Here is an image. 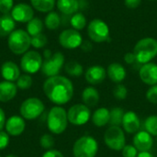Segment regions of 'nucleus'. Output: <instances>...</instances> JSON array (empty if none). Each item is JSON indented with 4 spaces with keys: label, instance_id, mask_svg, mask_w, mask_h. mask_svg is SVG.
I'll list each match as a JSON object with an SVG mask.
<instances>
[{
    "label": "nucleus",
    "instance_id": "nucleus-1",
    "mask_svg": "<svg viewBox=\"0 0 157 157\" xmlns=\"http://www.w3.org/2000/svg\"><path fill=\"white\" fill-rule=\"evenodd\" d=\"M43 91L46 97L54 104L63 105L68 103L74 95L72 82L61 75L49 77L43 85Z\"/></svg>",
    "mask_w": 157,
    "mask_h": 157
},
{
    "label": "nucleus",
    "instance_id": "nucleus-2",
    "mask_svg": "<svg viewBox=\"0 0 157 157\" xmlns=\"http://www.w3.org/2000/svg\"><path fill=\"white\" fill-rule=\"evenodd\" d=\"M133 53L139 63H150L157 56V40L150 37L141 39L135 44Z\"/></svg>",
    "mask_w": 157,
    "mask_h": 157
},
{
    "label": "nucleus",
    "instance_id": "nucleus-3",
    "mask_svg": "<svg viewBox=\"0 0 157 157\" xmlns=\"http://www.w3.org/2000/svg\"><path fill=\"white\" fill-rule=\"evenodd\" d=\"M7 43L10 51L17 54H24L31 46V37L27 30L18 29H15L7 38Z\"/></svg>",
    "mask_w": 157,
    "mask_h": 157
},
{
    "label": "nucleus",
    "instance_id": "nucleus-4",
    "mask_svg": "<svg viewBox=\"0 0 157 157\" xmlns=\"http://www.w3.org/2000/svg\"><path fill=\"white\" fill-rule=\"evenodd\" d=\"M67 112L62 107H53L47 116V126L51 132L54 134L63 133L67 128Z\"/></svg>",
    "mask_w": 157,
    "mask_h": 157
},
{
    "label": "nucleus",
    "instance_id": "nucleus-5",
    "mask_svg": "<svg viewBox=\"0 0 157 157\" xmlns=\"http://www.w3.org/2000/svg\"><path fill=\"white\" fill-rule=\"evenodd\" d=\"M98 151V144L91 136H82L77 139L73 147L75 157H96Z\"/></svg>",
    "mask_w": 157,
    "mask_h": 157
},
{
    "label": "nucleus",
    "instance_id": "nucleus-6",
    "mask_svg": "<svg viewBox=\"0 0 157 157\" xmlns=\"http://www.w3.org/2000/svg\"><path fill=\"white\" fill-rule=\"evenodd\" d=\"M104 143L111 150L119 152L126 145V139L122 129L119 126H110L105 132Z\"/></svg>",
    "mask_w": 157,
    "mask_h": 157
},
{
    "label": "nucleus",
    "instance_id": "nucleus-7",
    "mask_svg": "<svg viewBox=\"0 0 157 157\" xmlns=\"http://www.w3.org/2000/svg\"><path fill=\"white\" fill-rule=\"evenodd\" d=\"M87 34L89 39L97 43L107 41L109 37V29L106 22L99 18H94L88 23Z\"/></svg>",
    "mask_w": 157,
    "mask_h": 157
},
{
    "label": "nucleus",
    "instance_id": "nucleus-8",
    "mask_svg": "<svg viewBox=\"0 0 157 157\" xmlns=\"http://www.w3.org/2000/svg\"><path fill=\"white\" fill-rule=\"evenodd\" d=\"M64 64V56L62 52H57L52 54L50 57L45 58L44 62L42 63L41 72L44 75L48 77L58 75L61 69Z\"/></svg>",
    "mask_w": 157,
    "mask_h": 157
},
{
    "label": "nucleus",
    "instance_id": "nucleus-9",
    "mask_svg": "<svg viewBox=\"0 0 157 157\" xmlns=\"http://www.w3.org/2000/svg\"><path fill=\"white\" fill-rule=\"evenodd\" d=\"M44 110V105L37 98H30L26 99L20 106L19 111L21 116L26 120H35Z\"/></svg>",
    "mask_w": 157,
    "mask_h": 157
},
{
    "label": "nucleus",
    "instance_id": "nucleus-10",
    "mask_svg": "<svg viewBox=\"0 0 157 157\" xmlns=\"http://www.w3.org/2000/svg\"><path fill=\"white\" fill-rule=\"evenodd\" d=\"M90 117V109L85 104H75L72 106L67 112L68 121L76 126H81L87 123Z\"/></svg>",
    "mask_w": 157,
    "mask_h": 157
},
{
    "label": "nucleus",
    "instance_id": "nucleus-11",
    "mask_svg": "<svg viewBox=\"0 0 157 157\" xmlns=\"http://www.w3.org/2000/svg\"><path fill=\"white\" fill-rule=\"evenodd\" d=\"M42 57L36 51H28L20 60L21 69L27 74H35L41 69Z\"/></svg>",
    "mask_w": 157,
    "mask_h": 157
},
{
    "label": "nucleus",
    "instance_id": "nucleus-12",
    "mask_svg": "<svg viewBox=\"0 0 157 157\" xmlns=\"http://www.w3.org/2000/svg\"><path fill=\"white\" fill-rule=\"evenodd\" d=\"M83 38L80 32L75 29L63 30L59 35V43L62 47L69 50L76 49L81 46Z\"/></svg>",
    "mask_w": 157,
    "mask_h": 157
},
{
    "label": "nucleus",
    "instance_id": "nucleus-13",
    "mask_svg": "<svg viewBox=\"0 0 157 157\" xmlns=\"http://www.w3.org/2000/svg\"><path fill=\"white\" fill-rule=\"evenodd\" d=\"M11 17L17 22L28 23L34 17V10L29 5L26 3H19L15 5L12 8Z\"/></svg>",
    "mask_w": 157,
    "mask_h": 157
},
{
    "label": "nucleus",
    "instance_id": "nucleus-14",
    "mask_svg": "<svg viewBox=\"0 0 157 157\" xmlns=\"http://www.w3.org/2000/svg\"><path fill=\"white\" fill-rule=\"evenodd\" d=\"M139 76L141 80L148 85L155 86L157 85V64L154 63H147L143 64L139 70Z\"/></svg>",
    "mask_w": 157,
    "mask_h": 157
},
{
    "label": "nucleus",
    "instance_id": "nucleus-15",
    "mask_svg": "<svg viewBox=\"0 0 157 157\" xmlns=\"http://www.w3.org/2000/svg\"><path fill=\"white\" fill-rule=\"evenodd\" d=\"M154 144L153 137L146 131L138 132L133 137V145L139 152H148Z\"/></svg>",
    "mask_w": 157,
    "mask_h": 157
},
{
    "label": "nucleus",
    "instance_id": "nucleus-16",
    "mask_svg": "<svg viewBox=\"0 0 157 157\" xmlns=\"http://www.w3.org/2000/svg\"><path fill=\"white\" fill-rule=\"evenodd\" d=\"M106 75H107V71L101 65H93L89 67L85 74V77L87 83L94 86L101 84L105 80Z\"/></svg>",
    "mask_w": 157,
    "mask_h": 157
},
{
    "label": "nucleus",
    "instance_id": "nucleus-17",
    "mask_svg": "<svg viewBox=\"0 0 157 157\" xmlns=\"http://www.w3.org/2000/svg\"><path fill=\"white\" fill-rule=\"evenodd\" d=\"M122 127L124 131L130 134L137 133L141 127V121L137 114L133 111H127L122 120Z\"/></svg>",
    "mask_w": 157,
    "mask_h": 157
},
{
    "label": "nucleus",
    "instance_id": "nucleus-18",
    "mask_svg": "<svg viewBox=\"0 0 157 157\" xmlns=\"http://www.w3.org/2000/svg\"><path fill=\"white\" fill-rule=\"evenodd\" d=\"M6 130L9 135L18 136L25 130V121L19 116H12L6 122Z\"/></svg>",
    "mask_w": 157,
    "mask_h": 157
},
{
    "label": "nucleus",
    "instance_id": "nucleus-19",
    "mask_svg": "<svg viewBox=\"0 0 157 157\" xmlns=\"http://www.w3.org/2000/svg\"><path fill=\"white\" fill-rule=\"evenodd\" d=\"M1 75L6 81L14 82L20 76V71L15 63L7 61L5 62L1 66Z\"/></svg>",
    "mask_w": 157,
    "mask_h": 157
},
{
    "label": "nucleus",
    "instance_id": "nucleus-20",
    "mask_svg": "<svg viewBox=\"0 0 157 157\" xmlns=\"http://www.w3.org/2000/svg\"><path fill=\"white\" fill-rule=\"evenodd\" d=\"M107 75L112 82L121 84L126 77V70L122 64L119 63H113L108 66Z\"/></svg>",
    "mask_w": 157,
    "mask_h": 157
},
{
    "label": "nucleus",
    "instance_id": "nucleus-21",
    "mask_svg": "<svg viewBox=\"0 0 157 157\" xmlns=\"http://www.w3.org/2000/svg\"><path fill=\"white\" fill-rule=\"evenodd\" d=\"M17 86L13 82L3 81L0 82V101L7 102L15 98L17 95Z\"/></svg>",
    "mask_w": 157,
    "mask_h": 157
},
{
    "label": "nucleus",
    "instance_id": "nucleus-22",
    "mask_svg": "<svg viewBox=\"0 0 157 157\" xmlns=\"http://www.w3.org/2000/svg\"><path fill=\"white\" fill-rule=\"evenodd\" d=\"M82 100L88 108L96 107L99 102V93L95 87L87 86L82 92Z\"/></svg>",
    "mask_w": 157,
    "mask_h": 157
},
{
    "label": "nucleus",
    "instance_id": "nucleus-23",
    "mask_svg": "<svg viewBox=\"0 0 157 157\" xmlns=\"http://www.w3.org/2000/svg\"><path fill=\"white\" fill-rule=\"evenodd\" d=\"M16 27V21L11 15L5 14L0 16V37L9 36Z\"/></svg>",
    "mask_w": 157,
    "mask_h": 157
},
{
    "label": "nucleus",
    "instance_id": "nucleus-24",
    "mask_svg": "<svg viewBox=\"0 0 157 157\" xmlns=\"http://www.w3.org/2000/svg\"><path fill=\"white\" fill-rule=\"evenodd\" d=\"M109 110L106 108H99L92 114V122L97 127H104L109 123Z\"/></svg>",
    "mask_w": 157,
    "mask_h": 157
},
{
    "label": "nucleus",
    "instance_id": "nucleus-25",
    "mask_svg": "<svg viewBox=\"0 0 157 157\" xmlns=\"http://www.w3.org/2000/svg\"><path fill=\"white\" fill-rule=\"evenodd\" d=\"M58 10L64 15H74L79 9L78 0H57Z\"/></svg>",
    "mask_w": 157,
    "mask_h": 157
},
{
    "label": "nucleus",
    "instance_id": "nucleus-26",
    "mask_svg": "<svg viewBox=\"0 0 157 157\" xmlns=\"http://www.w3.org/2000/svg\"><path fill=\"white\" fill-rule=\"evenodd\" d=\"M34 9L43 13L51 12L55 6V0H30Z\"/></svg>",
    "mask_w": 157,
    "mask_h": 157
},
{
    "label": "nucleus",
    "instance_id": "nucleus-27",
    "mask_svg": "<svg viewBox=\"0 0 157 157\" xmlns=\"http://www.w3.org/2000/svg\"><path fill=\"white\" fill-rule=\"evenodd\" d=\"M44 24L46 28L50 30L57 29L61 24V17L57 12L51 11L47 14L44 19Z\"/></svg>",
    "mask_w": 157,
    "mask_h": 157
},
{
    "label": "nucleus",
    "instance_id": "nucleus-28",
    "mask_svg": "<svg viewBox=\"0 0 157 157\" xmlns=\"http://www.w3.org/2000/svg\"><path fill=\"white\" fill-rule=\"evenodd\" d=\"M43 29V22L39 17H33L27 23V32L30 37L41 33Z\"/></svg>",
    "mask_w": 157,
    "mask_h": 157
},
{
    "label": "nucleus",
    "instance_id": "nucleus-29",
    "mask_svg": "<svg viewBox=\"0 0 157 157\" xmlns=\"http://www.w3.org/2000/svg\"><path fill=\"white\" fill-rule=\"evenodd\" d=\"M124 110L121 108H113L109 110V125L110 126H121L124 117Z\"/></svg>",
    "mask_w": 157,
    "mask_h": 157
},
{
    "label": "nucleus",
    "instance_id": "nucleus-30",
    "mask_svg": "<svg viewBox=\"0 0 157 157\" xmlns=\"http://www.w3.org/2000/svg\"><path fill=\"white\" fill-rule=\"evenodd\" d=\"M64 69H65V72L73 77H79L83 75V72H84L83 66L75 61L68 62L65 64Z\"/></svg>",
    "mask_w": 157,
    "mask_h": 157
},
{
    "label": "nucleus",
    "instance_id": "nucleus-31",
    "mask_svg": "<svg viewBox=\"0 0 157 157\" xmlns=\"http://www.w3.org/2000/svg\"><path fill=\"white\" fill-rule=\"evenodd\" d=\"M70 24L73 27V29L79 31V30L84 29V28L86 26V18L82 13L76 12L75 14L72 16L70 19Z\"/></svg>",
    "mask_w": 157,
    "mask_h": 157
},
{
    "label": "nucleus",
    "instance_id": "nucleus-32",
    "mask_svg": "<svg viewBox=\"0 0 157 157\" xmlns=\"http://www.w3.org/2000/svg\"><path fill=\"white\" fill-rule=\"evenodd\" d=\"M145 131L152 136H157V116H150L144 121Z\"/></svg>",
    "mask_w": 157,
    "mask_h": 157
},
{
    "label": "nucleus",
    "instance_id": "nucleus-33",
    "mask_svg": "<svg viewBox=\"0 0 157 157\" xmlns=\"http://www.w3.org/2000/svg\"><path fill=\"white\" fill-rule=\"evenodd\" d=\"M47 42H48V39L43 33H40L31 37V46L36 49L43 48L47 44Z\"/></svg>",
    "mask_w": 157,
    "mask_h": 157
},
{
    "label": "nucleus",
    "instance_id": "nucleus-34",
    "mask_svg": "<svg viewBox=\"0 0 157 157\" xmlns=\"http://www.w3.org/2000/svg\"><path fill=\"white\" fill-rule=\"evenodd\" d=\"M113 96L118 100H124L128 96V89L122 84H118L113 89Z\"/></svg>",
    "mask_w": 157,
    "mask_h": 157
},
{
    "label": "nucleus",
    "instance_id": "nucleus-35",
    "mask_svg": "<svg viewBox=\"0 0 157 157\" xmlns=\"http://www.w3.org/2000/svg\"><path fill=\"white\" fill-rule=\"evenodd\" d=\"M32 85V78L29 75H22L17 80V86L20 89H28Z\"/></svg>",
    "mask_w": 157,
    "mask_h": 157
},
{
    "label": "nucleus",
    "instance_id": "nucleus-36",
    "mask_svg": "<svg viewBox=\"0 0 157 157\" xmlns=\"http://www.w3.org/2000/svg\"><path fill=\"white\" fill-rule=\"evenodd\" d=\"M40 144L42 148L49 150L52 148V146L54 145V138L50 134H44L40 137Z\"/></svg>",
    "mask_w": 157,
    "mask_h": 157
},
{
    "label": "nucleus",
    "instance_id": "nucleus-37",
    "mask_svg": "<svg viewBox=\"0 0 157 157\" xmlns=\"http://www.w3.org/2000/svg\"><path fill=\"white\" fill-rule=\"evenodd\" d=\"M13 7H14L13 0H0V12L3 15L11 12Z\"/></svg>",
    "mask_w": 157,
    "mask_h": 157
},
{
    "label": "nucleus",
    "instance_id": "nucleus-38",
    "mask_svg": "<svg viewBox=\"0 0 157 157\" xmlns=\"http://www.w3.org/2000/svg\"><path fill=\"white\" fill-rule=\"evenodd\" d=\"M122 156L123 157H137L138 155V150L135 148L134 145H125L123 149L121 150Z\"/></svg>",
    "mask_w": 157,
    "mask_h": 157
},
{
    "label": "nucleus",
    "instance_id": "nucleus-39",
    "mask_svg": "<svg viewBox=\"0 0 157 157\" xmlns=\"http://www.w3.org/2000/svg\"><path fill=\"white\" fill-rule=\"evenodd\" d=\"M146 98L150 103L157 104V85L152 86L146 92Z\"/></svg>",
    "mask_w": 157,
    "mask_h": 157
},
{
    "label": "nucleus",
    "instance_id": "nucleus-40",
    "mask_svg": "<svg viewBox=\"0 0 157 157\" xmlns=\"http://www.w3.org/2000/svg\"><path fill=\"white\" fill-rule=\"evenodd\" d=\"M9 143V136L7 132L0 131V150L5 149Z\"/></svg>",
    "mask_w": 157,
    "mask_h": 157
},
{
    "label": "nucleus",
    "instance_id": "nucleus-41",
    "mask_svg": "<svg viewBox=\"0 0 157 157\" xmlns=\"http://www.w3.org/2000/svg\"><path fill=\"white\" fill-rule=\"evenodd\" d=\"M142 3V0H124V5L128 8L135 9L137 8Z\"/></svg>",
    "mask_w": 157,
    "mask_h": 157
},
{
    "label": "nucleus",
    "instance_id": "nucleus-42",
    "mask_svg": "<svg viewBox=\"0 0 157 157\" xmlns=\"http://www.w3.org/2000/svg\"><path fill=\"white\" fill-rule=\"evenodd\" d=\"M124 61L126 63L128 64H133L135 62H137L136 60V57L134 55L133 52H127L125 55H124ZM138 63V62H137Z\"/></svg>",
    "mask_w": 157,
    "mask_h": 157
},
{
    "label": "nucleus",
    "instance_id": "nucleus-43",
    "mask_svg": "<svg viewBox=\"0 0 157 157\" xmlns=\"http://www.w3.org/2000/svg\"><path fill=\"white\" fill-rule=\"evenodd\" d=\"M42 157H63V155L57 150H48L43 154Z\"/></svg>",
    "mask_w": 157,
    "mask_h": 157
},
{
    "label": "nucleus",
    "instance_id": "nucleus-44",
    "mask_svg": "<svg viewBox=\"0 0 157 157\" xmlns=\"http://www.w3.org/2000/svg\"><path fill=\"white\" fill-rule=\"evenodd\" d=\"M6 125V115L4 110L0 108V131L4 128Z\"/></svg>",
    "mask_w": 157,
    "mask_h": 157
},
{
    "label": "nucleus",
    "instance_id": "nucleus-45",
    "mask_svg": "<svg viewBox=\"0 0 157 157\" xmlns=\"http://www.w3.org/2000/svg\"><path fill=\"white\" fill-rule=\"evenodd\" d=\"M80 47H81V48H82V50H83V51H85V52H89V51H91V49H92V45H91V43H90L89 41H87V40L83 41Z\"/></svg>",
    "mask_w": 157,
    "mask_h": 157
},
{
    "label": "nucleus",
    "instance_id": "nucleus-46",
    "mask_svg": "<svg viewBox=\"0 0 157 157\" xmlns=\"http://www.w3.org/2000/svg\"><path fill=\"white\" fill-rule=\"evenodd\" d=\"M137 157H155L149 152H140Z\"/></svg>",
    "mask_w": 157,
    "mask_h": 157
},
{
    "label": "nucleus",
    "instance_id": "nucleus-47",
    "mask_svg": "<svg viewBox=\"0 0 157 157\" xmlns=\"http://www.w3.org/2000/svg\"><path fill=\"white\" fill-rule=\"evenodd\" d=\"M6 157H17V155H7V156Z\"/></svg>",
    "mask_w": 157,
    "mask_h": 157
},
{
    "label": "nucleus",
    "instance_id": "nucleus-48",
    "mask_svg": "<svg viewBox=\"0 0 157 157\" xmlns=\"http://www.w3.org/2000/svg\"><path fill=\"white\" fill-rule=\"evenodd\" d=\"M148 1H156V0H148Z\"/></svg>",
    "mask_w": 157,
    "mask_h": 157
},
{
    "label": "nucleus",
    "instance_id": "nucleus-49",
    "mask_svg": "<svg viewBox=\"0 0 157 157\" xmlns=\"http://www.w3.org/2000/svg\"><path fill=\"white\" fill-rule=\"evenodd\" d=\"M0 157H1V156H0Z\"/></svg>",
    "mask_w": 157,
    "mask_h": 157
}]
</instances>
